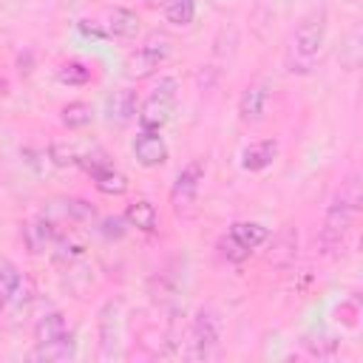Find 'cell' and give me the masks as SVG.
Returning a JSON list of instances; mask_svg holds the SVG:
<instances>
[{"instance_id":"1","label":"cell","mask_w":363,"mask_h":363,"mask_svg":"<svg viewBox=\"0 0 363 363\" xmlns=\"http://www.w3.org/2000/svg\"><path fill=\"white\" fill-rule=\"evenodd\" d=\"M357 210H360V182H357V173H349L340 182V187L332 193L329 207L323 213V224L318 233V247L323 255H337L346 247Z\"/></svg>"},{"instance_id":"2","label":"cell","mask_w":363,"mask_h":363,"mask_svg":"<svg viewBox=\"0 0 363 363\" xmlns=\"http://www.w3.org/2000/svg\"><path fill=\"white\" fill-rule=\"evenodd\" d=\"M326 26H329L326 9H312L309 14L301 17V23L292 31L289 48H286V71L289 74H295V77L312 74V68L320 57V48L326 43Z\"/></svg>"},{"instance_id":"3","label":"cell","mask_w":363,"mask_h":363,"mask_svg":"<svg viewBox=\"0 0 363 363\" xmlns=\"http://www.w3.org/2000/svg\"><path fill=\"white\" fill-rule=\"evenodd\" d=\"M176 102H179V82H176V77H159V82L150 88V94L145 96V102L136 111L139 125L145 130H162L173 119Z\"/></svg>"},{"instance_id":"4","label":"cell","mask_w":363,"mask_h":363,"mask_svg":"<svg viewBox=\"0 0 363 363\" xmlns=\"http://www.w3.org/2000/svg\"><path fill=\"white\" fill-rule=\"evenodd\" d=\"M221 343V315L213 306H201L190 323L187 357L190 360H210Z\"/></svg>"},{"instance_id":"5","label":"cell","mask_w":363,"mask_h":363,"mask_svg":"<svg viewBox=\"0 0 363 363\" xmlns=\"http://www.w3.org/2000/svg\"><path fill=\"white\" fill-rule=\"evenodd\" d=\"M170 51H173V40H170L164 31H150V34L145 37V43H142L136 51L128 54V60H125V74H128L130 79H145V77H150V74L170 57Z\"/></svg>"},{"instance_id":"6","label":"cell","mask_w":363,"mask_h":363,"mask_svg":"<svg viewBox=\"0 0 363 363\" xmlns=\"http://www.w3.org/2000/svg\"><path fill=\"white\" fill-rule=\"evenodd\" d=\"M99 349L102 357H116L122 343V301H108L99 309Z\"/></svg>"},{"instance_id":"7","label":"cell","mask_w":363,"mask_h":363,"mask_svg":"<svg viewBox=\"0 0 363 363\" xmlns=\"http://www.w3.org/2000/svg\"><path fill=\"white\" fill-rule=\"evenodd\" d=\"M201 182H204V164H201L199 159L187 162V164L179 170L173 187H170V201H173V207H176V210L190 207V204L196 201L199 190H201Z\"/></svg>"},{"instance_id":"8","label":"cell","mask_w":363,"mask_h":363,"mask_svg":"<svg viewBox=\"0 0 363 363\" xmlns=\"http://www.w3.org/2000/svg\"><path fill=\"white\" fill-rule=\"evenodd\" d=\"M269 94H272L269 91V82H264V79L250 82L241 91V99H238V116H241V122H247V125L261 122L264 113H267V105H269Z\"/></svg>"},{"instance_id":"9","label":"cell","mask_w":363,"mask_h":363,"mask_svg":"<svg viewBox=\"0 0 363 363\" xmlns=\"http://www.w3.org/2000/svg\"><path fill=\"white\" fill-rule=\"evenodd\" d=\"M130 147H133V156L142 167H159V164L167 162V145L159 136V130H145L142 128Z\"/></svg>"},{"instance_id":"10","label":"cell","mask_w":363,"mask_h":363,"mask_svg":"<svg viewBox=\"0 0 363 363\" xmlns=\"http://www.w3.org/2000/svg\"><path fill=\"white\" fill-rule=\"evenodd\" d=\"M60 233L48 218H31L23 224V241L31 255H43L45 250H54Z\"/></svg>"},{"instance_id":"11","label":"cell","mask_w":363,"mask_h":363,"mask_svg":"<svg viewBox=\"0 0 363 363\" xmlns=\"http://www.w3.org/2000/svg\"><path fill=\"white\" fill-rule=\"evenodd\" d=\"M275 159H278V142H275V139L250 142V145L241 150V167L250 170V173H261V170H267Z\"/></svg>"},{"instance_id":"12","label":"cell","mask_w":363,"mask_h":363,"mask_svg":"<svg viewBox=\"0 0 363 363\" xmlns=\"http://www.w3.org/2000/svg\"><path fill=\"white\" fill-rule=\"evenodd\" d=\"M136 116V91L119 88L105 99V119L111 125H128Z\"/></svg>"},{"instance_id":"13","label":"cell","mask_w":363,"mask_h":363,"mask_svg":"<svg viewBox=\"0 0 363 363\" xmlns=\"http://www.w3.org/2000/svg\"><path fill=\"white\" fill-rule=\"evenodd\" d=\"M77 354V340H74V332L68 329L62 337L57 340H48V343H37L34 352H31V360H45V363H62V360H71Z\"/></svg>"},{"instance_id":"14","label":"cell","mask_w":363,"mask_h":363,"mask_svg":"<svg viewBox=\"0 0 363 363\" xmlns=\"http://www.w3.org/2000/svg\"><path fill=\"white\" fill-rule=\"evenodd\" d=\"M88 176L94 179V187H96L99 193H105V196H122V193H128V176L119 173L111 162L96 164Z\"/></svg>"},{"instance_id":"15","label":"cell","mask_w":363,"mask_h":363,"mask_svg":"<svg viewBox=\"0 0 363 363\" xmlns=\"http://www.w3.org/2000/svg\"><path fill=\"white\" fill-rule=\"evenodd\" d=\"M125 221L142 233H153L159 227V210L150 199H133L125 207Z\"/></svg>"},{"instance_id":"16","label":"cell","mask_w":363,"mask_h":363,"mask_svg":"<svg viewBox=\"0 0 363 363\" xmlns=\"http://www.w3.org/2000/svg\"><path fill=\"white\" fill-rule=\"evenodd\" d=\"M68 332V323H65V315L60 309H48L43 312L37 320H34V343H48V340H57Z\"/></svg>"},{"instance_id":"17","label":"cell","mask_w":363,"mask_h":363,"mask_svg":"<svg viewBox=\"0 0 363 363\" xmlns=\"http://www.w3.org/2000/svg\"><path fill=\"white\" fill-rule=\"evenodd\" d=\"M108 31L119 40H133L139 34V14L133 9H125V6H116L111 9L108 14Z\"/></svg>"},{"instance_id":"18","label":"cell","mask_w":363,"mask_h":363,"mask_svg":"<svg viewBox=\"0 0 363 363\" xmlns=\"http://www.w3.org/2000/svg\"><path fill=\"white\" fill-rule=\"evenodd\" d=\"M227 235H230L235 244H241L244 250L252 252L255 247H261V244L269 238V230H267L264 224H258V221H235Z\"/></svg>"},{"instance_id":"19","label":"cell","mask_w":363,"mask_h":363,"mask_svg":"<svg viewBox=\"0 0 363 363\" xmlns=\"http://www.w3.org/2000/svg\"><path fill=\"white\" fill-rule=\"evenodd\" d=\"M269 261L272 264H289L298 252V233L292 227H284L275 238H272V247H269Z\"/></svg>"},{"instance_id":"20","label":"cell","mask_w":363,"mask_h":363,"mask_svg":"<svg viewBox=\"0 0 363 363\" xmlns=\"http://www.w3.org/2000/svg\"><path fill=\"white\" fill-rule=\"evenodd\" d=\"M60 119H62V125L65 128H71V130H82V128H88L91 122H94V108L88 105V102H68L62 111H60Z\"/></svg>"},{"instance_id":"21","label":"cell","mask_w":363,"mask_h":363,"mask_svg":"<svg viewBox=\"0 0 363 363\" xmlns=\"http://www.w3.org/2000/svg\"><path fill=\"white\" fill-rule=\"evenodd\" d=\"M164 20L173 26H190L196 20V0H164L162 3Z\"/></svg>"},{"instance_id":"22","label":"cell","mask_w":363,"mask_h":363,"mask_svg":"<svg viewBox=\"0 0 363 363\" xmlns=\"http://www.w3.org/2000/svg\"><path fill=\"white\" fill-rule=\"evenodd\" d=\"M57 79L62 85H85L91 79V68L85 62H79V60H71V62H62L57 68Z\"/></svg>"},{"instance_id":"23","label":"cell","mask_w":363,"mask_h":363,"mask_svg":"<svg viewBox=\"0 0 363 363\" xmlns=\"http://www.w3.org/2000/svg\"><path fill=\"white\" fill-rule=\"evenodd\" d=\"M79 156H82V153H77V147L68 145V142H54V145L48 147V159H51V164H57V167H74V164H79Z\"/></svg>"},{"instance_id":"24","label":"cell","mask_w":363,"mask_h":363,"mask_svg":"<svg viewBox=\"0 0 363 363\" xmlns=\"http://www.w3.org/2000/svg\"><path fill=\"white\" fill-rule=\"evenodd\" d=\"M20 281H23V272H20L11 261L0 258V301H6V298L20 286Z\"/></svg>"},{"instance_id":"25","label":"cell","mask_w":363,"mask_h":363,"mask_svg":"<svg viewBox=\"0 0 363 363\" xmlns=\"http://www.w3.org/2000/svg\"><path fill=\"white\" fill-rule=\"evenodd\" d=\"M218 247H221V255H224L227 261H235V264H238V261H244V258L250 255V250H244L241 244H235V241H233L230 235H224Z\"/></svg>"},{"instance_id":"26","label":"cell","mask_w":363,"mask_h":363,"mask_svg":"<svg viewBox=\"0 0 363 363\" xmlns=\"http://www.w3.org/2000/svg\"><path fill=\"white\" fill-rule=\"evenodd\" d=\"M68 207H65V213L68 216H74V218H94V207L88 204V201H82V199H71V201H65Z\"/></svg>"}]
</instances>
